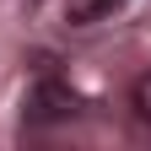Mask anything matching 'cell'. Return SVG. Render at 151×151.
<instances>
[{
    "label": "cell",
    "instance_id": "3",
    "mask_svg": "<svg viewBox=\"0 0 151 151\" xmlns=\"http://www.w3.org/2000/svg\"><path fill=\"white\" fill-rule=\"evenodd\" d=\"M129 103H135V113H140V119L151 124V70L140 76V81H135V86H129Z\"/></svg>",
    "mask_w": 151,
    "mask_h": 151
},
{
    "label": "cell",
    "instance_id": "1",
    "mask_svg": "<svg viewBox=\"0 0 151 151\" xmlns=\"http://www.w3.org/2000/svg\"><path fill=\"white\" fill-rule=\"evenodd\" d=\"M81 113V97L65 86V81H38L27 92V124H60Z\"/></svg>",
    "mask_w": 151,
    "mask_h": 151
},
{
    "label": "cell",
    "instance_id": "2",
    "mask_svg": "<svg viewBox=\"0 0 151 151\" xmlns=\"http://www.w3.org/2000/svg\"><path fill=\"white\" fill-rule=\"evenodd\" d=\"M124 0H65V11H70V22L76 27H86V22H103V16H113Z\"/></svg>",
    "mask_w": 151,
    "mask_h": 151
}]
</instances>
